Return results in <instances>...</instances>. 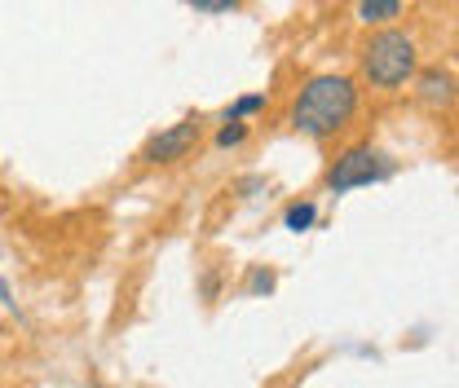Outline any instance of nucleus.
<instances>
[{
  "mask_svg": "<svg viewBox=\"0 0 459 388\" xmlns=\"http://www.w3.org/2000/svg\"><path fill=\"white\" fill-rule=\"evenodd\" d=\"M247 291H274V274H270V270H252V278H247Z\"/></svg>",
  "mask_w": 459,
  "mask_h": 388,
  "instance_id": "obj_11",
  "label": "nucleus"
},
{
  "mask_svg": "<svg viewBox=\"0 0 459 388\" xmlns=\"http://www.w3.org/2000/svg\"><path fill=\"white\" fill-rule=\"evenodd\" d=\"M402 13V0H358V18L367 27H385Z\"/></svg>",
  "mask_w": 459,
  "mask_h": 388,
  "instance_id": "obj_6",
  "label": "nucleus"
},
{
  "mask_svg": "<svg viewBox=\"0 0 459 388\" xmlns=\"http://www.w3.org/2000/svg\"><path fill=\"white\" fill-rule=\"evenodd\" d=\"M199 13H230V9H238V0H190Z\"/></svg>",
  "mask_w": 459,
  "mask_h": 388,
  "instance_id": "obj_10",
  "label": "nucleus"
},
{
  "mask_svg": "<svg viewBox=\"0 0 459 388\" xmlns=\"http://www.w3.org/2000/svg\"><path fill=\"white\" fill-rule=\"evenodd\" d=\"M415 89H420V102H424V107H451V98H455V75L442 71V66H429V71H420Z\"/></svg>",
  "mask_w": 459,
  "mask_h": 388,
  "instance_id": "obj_5",
  "label": "nucleus"
},
{
  "mask_svg": "<svg viewBox=\"0 0 459 388\" xmlns=\"http://www.w3.org/2000/svg\"><path fill=\"white\" fill-rule=\"evenodd\" d=\"M199 137H204V124H199V115H190V119L164 128L160 137H151V146L142 151V160L146 164H177V160H186L199 146Z\"/></svg>",
  "mask_w": 459,
  "mask_h": 388,
  "instance_id": "obj_4",
  "label": "nucleus"
},
{
  "mask_svg": "<svg viewBox=\"0 0 459 388\" xmlns=\"http://www.w3.org/2000/svg\"><path fill=\"white\" fill-rule=\"evenodd\" d=\"M243 137H247V124L243 119H226V128L217 133V146L230 151V146H243Z\"/></svg>",
  "mask_w": 459,
  "mask_h": 388,
  "instance_id": "obj_8",
  "label": "nucleus"
},
{
  "mask_svg": "<svg viewBox=\"0 0 459 388\" xmlns=\"http://www.w3.org/2000/svg\"><path fill=\"white\" fill-rule=\"evenodd\" d=\"M385 177H394L389 155H380L376 146H353V151H344L341 160L332 164L327 185H332V194H344V190H358V185H376Z\"/></svg>",
  "mask_w": 459,
  "mask_h": 388,
  "instance_id": "obj_3",
  "label": "nucleus"
},
{
  "mask_svg": "<svg viewBox=\"0 0 459 388\" xmlns=\"http://www.w3.org/2000/svg\"><path fill=\"white\" fill-rule=\"evenodd\" d=\"M362 71L376 89H398L415 75V40L398 31V27H385L367 40L362 49Z\"/></svg>",
  "mask_w": 459,
  "mask_h": 388,
  "instance_id": "obj_2",
  "label": "nucleus"
},
{
  "mask_svg": "<svg viewBox=\"0 0 459 388\" xmlns=\"http://www.w3.org/2000/svg\"><path fill=\"white\" fill-rule=\"evenodd\" d=\"M89 388H102V384H89Z\"/></svg>",
  "mask_w": 459,
  "mask_h": 388,
  "instance_id": "obj_13",
  "label": "nucleus"
},
{
  "mask_svg": "<svg viewBox=\"0 0 459 388\" xmlns=\"http://www.w3.org/2000/svg\"><path fill=\"white\" fill-rule=\"evenodd\" d=\"M314 221H318V208H314V203H291V208H287V229L300 234V229H309Z\"/></svg>",
  "mask_w": 459,
  "mask_h": 388,
  "instance_id": "obj_7",
  "label": "nucleus"
},
{
  "mask_svg": "<svg viewBox=\"0 0 459 388\" xmlns=\"http://www.w3.org/2000/svg\"><path fill=\"white\" fill-rule=\"evenodd\" d=\"M256 111H265V93H247V98H238L226 119H243V115H256Z\"/></svg>",
  "mask_w": 459,
  "mask_h": 388,
  "instance_id": "obj_9",
  "label": "nucleus"
},
{
  "mask_svg": "<svg viewBox=\"0 0 459 388\" xmlns=\"http://www.w3.org/2000/svg\"><path fill=\"white\" fill-rule=\"evenodd\" d=\"M353 111H358V84L349 75H314L291 107V124L305 137L323 142V137H336L353 119Z\"/></svg>",
  "mask_w": 459,
  "mask_h": 388,
  "instance_id": "obj_1",
  "label": "nucleus"
},
{
  "mask_svg": "<svg viewBox=\"0 0 459 388\" xmlns=\"http://www.w3.org/2000/svg\"><path fill=\"white\" fill-rule=\"evenodd\" d=\"M0 300H4V305L13 309V296H9V287H4V282H0Z\"/></svg>",
  "mask_w": 459,
  "mask_h": 388,
  "instance_id": "obj_12",
  "label": "nucleus"
}]
</instances>
